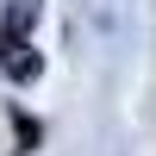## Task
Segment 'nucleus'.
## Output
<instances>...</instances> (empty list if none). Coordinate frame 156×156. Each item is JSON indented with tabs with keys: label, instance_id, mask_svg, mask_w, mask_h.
Returning a JSON list of instances; mask_svg holds the SVG:
<instances>
[{
	"label": "nucleus",
	"instance_id": "obj_1",
	"mask_svg": "<svg viewBox=\"0 0 156 156\" xmlns=\"http://www.w3.org/2000/svg\"><path fill=\"white\" fill-rule=\"evenodd\" d=\"M0 50H6V75H12V81H31V75H37V56L25 44H0Z\"/></svg>",
	"mask_w": 156,
	"mask_h": 156
}]
</instances>
